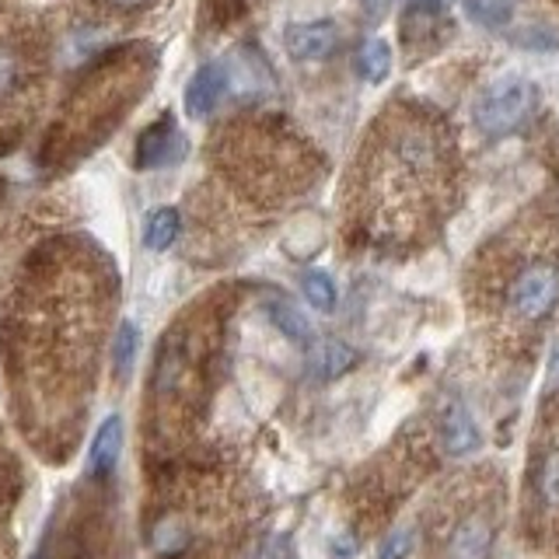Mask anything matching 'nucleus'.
<instances>
[{"label": "nucleus", "instance_id": "nucleus-1", "mask_svg": "<svg viewBox=\"0 0 559 559\" xmlns=\"http://www.w3.org/2000/svg\"><path fill=\"white\" fill-rule=\"evenodd\" d=\"M538 109V87L528 78H503L476 105V127L486 136H507L521 130Z\"/></svg>", "mask_w": 559, "mask_h": 559}, {"label": "nucleus", "instance_id": "nucleus-2", "mask_svg": "<svg viewBox=\"0 0 559 559\" xmlns=\"http://www.w3.org/2000/svg\"><path fill=\"white\" fill-rule=\"evenodd\" d=\"M511 305L528 322L552 314V308L559 305V266H552V262H532V266H524L511 287Z\"/></svg>", "mask_w": 559, "mask_h": 559}, {"label": "nucleus", "instance_id": "nucleus-3", "mask_svg": "<svg viewBox=\"0 0 559 559\" xmlns=\"http://www.w3.org/2000/svg\"><path fill=\"white\" fill-rule=\"evenodd\" d=\"M182 157V136L179 130H175V119L171 116H162L154 122V127H147L144 133H140L136 140V168H165L171 162H179Z\"/></svg>", "mask_w": 559, "mask_h": 559}, {"label": "nucleus", "instance_id": "nucleus-4", "mask_svg": "<svg viewBox=\"0 0 559 559\" xmlns=\"http://www.w3.org/2000/svg\"><path fill=\"white\" fill-rule=\"evenodd\" d=\"M284 46L294 60L311 63V60H325L332 49L340 46V32L332 22H297L284 32Z\"/></svg>", "mask_w": 559, "mask_h": 559}, {"label": "nucleus", "instance_id": "nucleus-5", "mask_svg": "<svg viewBox=\"0 0 559 559\" xmlns=\"http://www.w3.org/2000/svg\"><path fill=\"white\" fill-rule=\"evenodd\" d=\"M227 92V70L221 63H203L186 84V112L192 119H203L217 109V102Z\"/></svg>", "mask_w": 559, "mask_h": 559}, {"label": "nucleus", "instance_id": "nucleus-6", "mask_svg": "<svg viewBox=\"0 0 559 559\" xmlns=\"http://www.w3.org/2000/svg\"><path fill=\"white\" fill-rule=\"evenodd\" d=\"M119 454H122V419L105 416L92 441V451H87V476L92 479L112 476L119 465Z\"/></svg>", "mask_w": 559, "mask_h": 559}, {"label": "nucleus", "instance_id": "nucleus-7", "mask_svg": "<svg viewBox=\"0 0 559 559\" xmlns=\"http://www.w3.org/2000/svg\"><path fill=\"white\" fill-rule=\"evenodd\" d=\"M479 427H476V416H472L462 402H451L444 419H441V444L448 454H472L479 448Z\"/></svg>", "mask_w": 559, "mask_h": 559}, {"label": "nucleus", "instance_id": "nucleus-8", "mask_svg": "<svg viewBox=\"0 0 559 559\" xmlns=\"http://www.w3.org/2000/svg\"><path fill=\"white\" fill-rule=\"evenodd\" d=\"M489 546H493V528L486 518L472 514L451 532L448 559H489Z\"/></svg>", "mask_w": 559, "mask_h": 559}, {"label": "nucleus", "instance_id": "nucleus-9", "mask_svg": "<svg viewBox=\"0 0 559 559\" xmlns=\"http://www.w3.org/2000/svg\"><path fill=\"white\" fill-rule=\"evenodd\" d=\"M357 360H360L357 349L349 343H340V340H325V343H319L311 349V371L319 374L322 381L346 374Z\"/></svg>", "mask_w": 559, "mask_h": 559}, {"label": "nucleus", "instance_id": "nucleus-10", "mask_svg": "<svg viewBox=\"0 0 559 559\" xmlns=\"http://www.w3.org/2000/svg\"><path fill=\"white\" fill-rule=\"evenodd\" d=\"M266 314H270V322L284 332V336L290 340V343H297V346H311V322H308V314L297 308V305H290L287 297H270L266 301Z\"/></svg>", "mask_w": 559, "mask_h": 559}, {"label": "nucleus", "instance_id": "nucleus-11", "mask_svg": "<svg viewBox=\"0 0 559 559\" xmlns=\"http://www.w3.org/2000/svg\"><path fill=\"white\" fill-rule=\"evenodd\" d=\"M357 74L367 81V84H381L384 78H389L392 70V46L384 39H367L360 49H357Z\"/></svg>", "mask_w": 559, "mask_h": 559}, {"label": "nucleus", "instance_id": "nucleus-12", "mask_svg": "<svg viewBox=\"0 0 559 559\" xmlns=\"http://www.w3.org/2000/svg\"><path fill=\"white\" fill-rule=\"evenodd\" d=\"M179 227H182V217L175 206L154 210V214L147 217V227H144V245L151 252H165L175 245V238H179Z\"/></svg>", "mask_w": 559, "mask_h": 559}, {"label": "nucleus", "instance_id": "nucleus-13", "mask_svg": "<svg viewBox=\"0 0 559 559\" xmlns=\"http://www.w3.org/2000/svg\"><path fill=\"white\" fill-rule=\"evenodd\" d=\"M301 294L311 311L319 314H329L332 308H336V284H332V276L322 273V270H308L301 276Z\"/></svg>", "mask_w": 559, "mask_h": 559}, {"label": "nucleus", "instance_id": "nucleus-14", "mask_svg": "<svg viewBox=\"0 0 559 559\" xmlns=\"http://www.w3.org/2000/svg\"><path fill=\"white\" fill-rule=\"evenodd\" d=\"M465 14L483 28H503L514 17V0H462Z\"/></svg>", "mask_w": 559, "mask_h": 559}, {"label": "nucleus", "instance_id": "nucleus-15", "mask_svg": "<svg viewBox=\"0 0 559 559\" xmlns=\"http://www.w3.org/2000/svg\"><path fill=\"white\" fill-rule=\"evenodd\" d=\"M136 349H140V332H136V325L133 322H119L116 340H112V367H116L119 378H127L133 371Z\"/></svg>", "mask_w": 559, "mask_h": 559}, {"label": "nucleus", "instance_id": "nucleus-16", "mask_svg": "<svg viewBox=\"0 0 559 559\" xmlns=\"http://www.w3.org/2000/svg\"><path fill=\"white\" fill-rule=\"evenodd\" d=\"M22 74H25V60L14 46L0 43V102H8L17 87H22Z\"/></svg>", "mask_w": 559, "mask_h": 559}, {"label": "nucleus", "instance_id": "nucleus-17", "mask_svg": "<svg viewBox=\"0 0 559 559\" xmlns=\"http://www.w3.org/2000/svg\"><path fill=\"white\" fill-rule=\"evenodd\" d=\"M413 552V532L409 528H402V532H392L389 538L381 542V549L374 559H409Z\"/></svg>", "mask_w": 559, "mask_h": 559}, {"label": "nucleus", "instance_id": "nucleus-18", "mask_svg": "<svg viewBox=\"0 0 559 559\" xmlns=\"http://www.w3.org/2000/svg\"><path fill=\"white\" fill-rule=\"evenodd\" d=\"M542 493H546L549 503H559V454L542 465Z\"/></svg>", "mask_w": 559, "mask_h": 559}, {"label": "nucleus", "instance_id": "nucleus-19", "mask_svg": "<svg viewBox=\"0 0 559 559\" xmlns=\"http://www.w3.org/2000/svg\"><path fill=\"white\" fill-rule=\"evenodd\" d=\"M409 4H413L416 11H437V8H444L448 0H409Z\"/></svg>", "mask_w": 559, "mask_h": 559}, {"label": "nucleus", "instance_id": "nucleus-20", "mask_svg": "<svg viewBox=\"0 0 559 559\" xmlns=\"http://www.w3.org/2000/svg\"><path fill=\"white\" fill-rule=\"evenodd\" d=\"M549 371H552V381L559 384V343H556V349H552V357H549Z\"/></svg>", "mask_w": 559, "mask_h": 559}, {"label": "nucleus", "instance_id": "nucleus-21", "mask_svg": "<svg viewBox=\"0 0 559 559\" xmlns=\"http://www.w3.org/2000/svg\"><path fill=\"white\" fill-rule=\"evenodd\" d=\"M116 4H122V8H133V4H144V0H116Z\"/></svg>", "mask_w": 559, "mask_h": 559}]
</instances>
